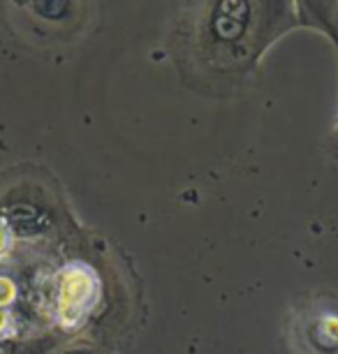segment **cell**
<instances>
[{"mask_svg": "<svg viewBox=\"0 0 338 354\" xmlns=\"http://www.w3.org/2000/svg\"><path fill=\"white\" fill-rule=\"evenodd\" d=\"M290 343L297 354H338V301L313 297L297 306Z\"/></svg>", "mask_w": 338, "mask_h": 354, "instance_id": "6da1fadb", "label": "cell"}, {"mask_svg": "<svg viewBox=\"0 0 338 354\" xmlns=\"http://www.w3.org/2000/svg\"><path fill=\"white\" fill-rule=\"evenodd\" d=\"M97 299V278L86 264H70L56 285V308L63 324H79Z\"/></svg>", "mask_w": 338, "mask_h": 354, "instance_id": "7a4b0ae2", "label": "cell"}, {"mask_svg": "<svg viewBox=\"0 0 338 354\" xmlns=\"http://www.w3.org/2000/svg\"><path fill=\"white\" fill-rule=\"evenodd\" d=\"M15 294H17L15 285H12L8 278H0V306L10 304L12 299H15Z\"/></svg>", "mask_w": 338, "mask_h": 354, "instance_id": "3957f363", "label": "cell"}]
</instances>
